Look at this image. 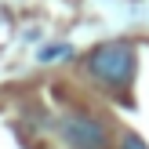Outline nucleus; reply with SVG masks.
Instances as JSON below:
<instances>
[{"label": "nucleus", "instance_id": "nucleus-1", "mask_svg": "<svg viewBox=\"0 0 149 149\" xmlns=\"http://www.w3.org/2000/svg\"><path fill=\"white\" fill-rule=\"evenodd\" d=\"M87 69H91V77L120 87V84H127L131 73H135V55H131V47H124V44H106V47L91 51Z\"/></svg>", "mask_w": 149, "mask_h": 149}, {"label": "nucleus", "instance_id": "nucleus-2", "mask_svg": "<svg viewBox=\"0 0 149 149\" xmlns=\"http://www.w3.org/2000/svg\"><path fill=\"white\" fill-rule=\"evenodd\" d=\"M62 138L73 149H102L106 146V127L91 116H69L62 124Z\"/></svg>", "mask_w": 149, "mask_h": 149}, {"label": "nucleus", "instance_id": "nucleus-3", "mask_svg": "<svg viewBox=\"0 0 149 149\" xmlns=\"http://www.w3.org/2000/svg\"><path fill=\"white\" fill-rule=\"evenodd\" d=\"M62 55H65V44H55V47L40 51V62H51V58H62Z\"/></svg>", "mask_w": 149, "mask_h": 149}, {"label": "nucleus", "instance_id": "nucleus-4", "mask_svg": "<svg viewBox=\"0 0 149 149\" xmlns=\"http://www.w3.org/2000/svg\"><path fill=\"white\" fill-rule=\"evenodd\" d=\"M120 149H149V146H146L138 135H124V146H120Z\"/></svg>", "mask_w": 149, "mask_h": 149}]
</instances>
